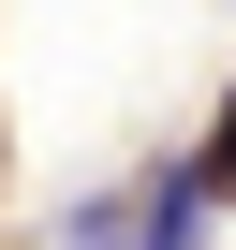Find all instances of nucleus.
<instances>
[{
	"mask_svg": "<svg viewBox=\"0 0 236 250\" xmlns=\"http://www.w3.org/2000/svg\"><path fill=\"white\" fill-rule=\"evenodd\" d=\"M192 177H207V206L236 191V103H221V133H207V162H192Z\"/></svg>",
	"mask_w": 236,
	"mask_h": 250,
	"instance_id": "nucleus-1",
	"label": "nucleus"
}]
</instances>
